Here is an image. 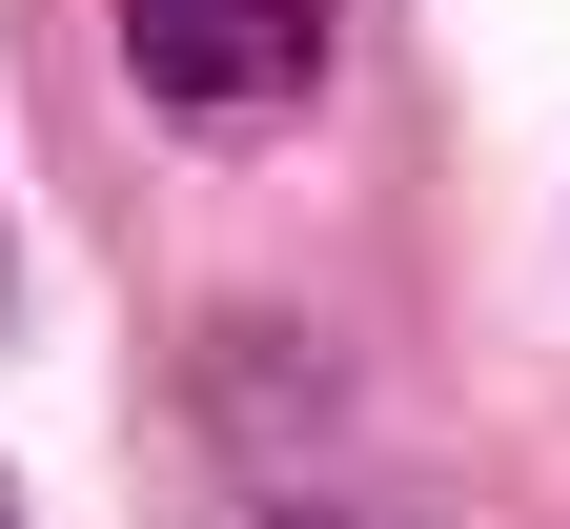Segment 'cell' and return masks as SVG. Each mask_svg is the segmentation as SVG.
I'll use <instances>...</instances> for the list:
<instances>
[{
  "label": "cell",
  "instance_id": "cell-2",
  "mask_svg": "<svg viewBox=\"0 0 570 529\" xmlns=\"http://www.w3.org/2000/svg\"><path fill=\"white\" fill-rule=\"evenodd\" d=\"M285 529H326V509H285Z\"/></svg>",
  "mask_w": 570,
  "mask_h": 529
},
{
  "label": "cell",
  "instance_id": "cell-1",
  "mask_svg": "<svg viewBox=\"0 0 570 529\" xmlns=\"http://www.w3.org/2000/svg\"><path fill=\"white\" fill-rule=\"evenodd\" d=\"M122 82L184 143H265L326 82V0H122Z\"/></svg>",
  "mask_w": 570,
  "mask_h": 529
}]
</instances>
